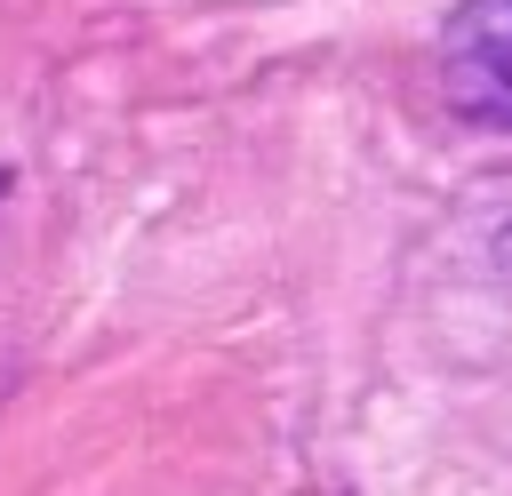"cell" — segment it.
Instances as JSON below:
<instances>
[{"instance_id": "6da1fadb", "label": "cell", "mask_w": 512, "mask_h": 496, "mask_svg": "<svg viewBox=\"0 0 512 496\" xmlns=\"http://www.w3.org/2000/svg\"><path fill=\"white\" fill-rule=\"evenodd\" d=\"M448 96L480 128H512V0H464L440 32Z\"/></svg>"}, {"instance_id": "7a4b0ae2", "label": "cell", "mask_w": 512, "mask_h": 496, "mask_svg": "<svg viewBox=\"0 0 512 496\" xmlns=\"http://www.w3.org/2000/svg\"><path fill=\"white\" fill-rule=\"evenodd\" d=\"M0 192H8V168H0Z\"/></svg>"}]
</instances>
